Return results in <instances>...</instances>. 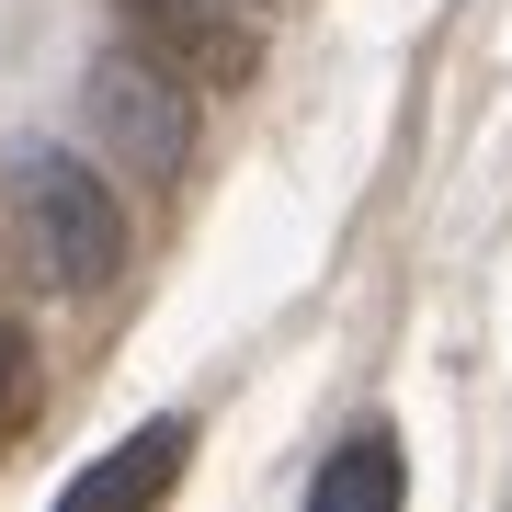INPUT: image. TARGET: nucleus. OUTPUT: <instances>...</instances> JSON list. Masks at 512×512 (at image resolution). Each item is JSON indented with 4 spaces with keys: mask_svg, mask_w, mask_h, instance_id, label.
I'll return each instance as SVG.
<instances>
[{
    "mask_svg": "<svg viewBox=\"0 0 512 512\" xmlns=\"http://www.w3.org/2000/svg\"><path fill=\"white\" fill-rule=\"evenodd\" d=\"M23 228H35L46 274L80 285V296L114 285V262H126V205H114L103 171L69 160V148H35V160H23Z\"/></svg>",
    "mask_w": 512,
    "mask_h": 512,
    "instance_id": "f257e3e1",
    "label": "nucleus"
},
{
    "mask_svg": "<svg viewBox=\"0 0 512 512\" xmlns=\"http://www.w3.org/2000/svg\"><path fill=\"white\" fill-rule=\"evenodd\" d=\"M80 114H92L103 148H126L148 183H171V171H183V148H194V103L171 92V69H160V57H137V46L103 57V69L80 80Z\"/></svg>",
    "mask_w": 512,
    "mask_h": 512,
    "instance_id": "f03ea898",
    "label": "nucleus"
},
{
    "mask_svg": "<svg viewBox=\"0 0 512 512\" xmlns=\"http://www.w3.org/2000/svg\"><path fill=\"white\" fill-rule=\"evenodd\" d=\"M114 23H126V46L160 57L171 80H217V92H239L251 57H262V35L239 12H217V0H114Z\"/></svg>",
    "mask_w": 512,
    "mask_h": 512,
    "instance_id": "7ed1b4c3",
    "label": "nucleus"
},
{
    "mask_svg": "<svg viewBox=\"0 0 512 512\" xmlns=\"http://www.w3.org/2000/svg\"><path fill=\"white\" fill-rule=\"evenodd\" d=\"M183 456H194V433H183V421H148L137 444H114L103 467H80V478H69V512H114V501L137 512V501H160L171 478H183Z\"/></svg>",
    "mask_w": 512,
    "mask_h": 512,
    "instance_id": "20e7f679",
    "label": "nucleus"
},
{
    "mask_svg": "<svg viewBox=\"0 0 512 512\" xmlns=\"http://www.w3.org/2000/svg\"><path fill=\"white\" fill-rule=\"evenodd\" d=\"M399 490H410V467H399V444H387V433H353L342 456L308 478V501H319V512H387Z\"/></svg>",
    "mask_w": 512,
    "mask_h": 512,
    "instance_id": "39448f33",
    "label": "nucleus"
},
{
    "mask_svg": "<svg viewBox=\"0 0 512 512\" xmlns=\"http://www.w3.org/2000/svg\"><path fill=\"white\" fill-rule=\"evenodd\" d=\"M23 387H35V353H23V330L0 319V433H12V410H23Z\"/></svg>",
    "mask_w": 512,
    "mask_h": 512,
    "instance_id": "423d86ee",
    "label": "nucleus"
}]
</instances>
